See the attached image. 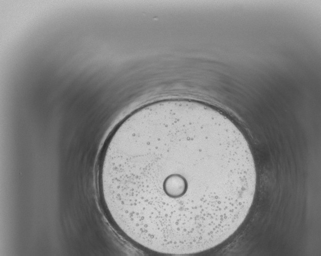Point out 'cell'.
Listing matches in <instances>:
<instances>
[{"instance_id":"6da1fadb","label":"cell","mask_w":321,"mask_h":256,"mask_svg":"<svg viewBox=\"0 0 321 256\" xmlns=\"http://www.w3.org/2000/svg\"><path fill=\"white\" fill-rule=\"evenodd\" d=\"M100 189L107 214L131 241L185 255L224 241L246 217L256 175L244 136L199 102L167 100L126 118L106 146Z\"/></svg>"}]
</instances>
